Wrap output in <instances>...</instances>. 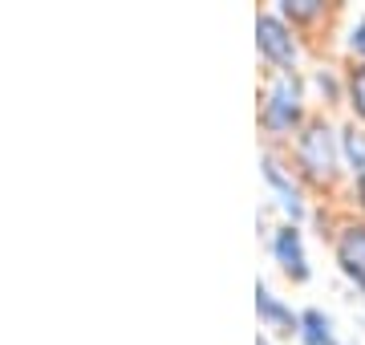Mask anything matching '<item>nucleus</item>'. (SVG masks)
Masks as SVG:
<instances>
[{
    "label": "nucleus",
    "instance_id": "obj_1",
    "mask_svg": "<svg viewBox=\"0 0 365 345\" xmlns=\"http://www.w3.org/2000/svg\"><path fill=\"white\" fill-rule=\"evenodd\" d=\"M292 171H297L300 183L317 187V191H329L337 187L341 171H345V159H341V126L325 118V114H313L292 138Z\"/></svg>",
    "mask_w": 365,
    "mask_h": 345
},
{
    "label": "nucleus",
    "instance_id": "obj_2",
    "mask_svg": "<svg viewBox=\"0 0 365 345\" xmlns=\"http://www.w3.org/2000/svg\"><path fill=\"white\" fill-rule=\"evenodd\" d=\"M304 102H309V81L300 78L297 69L272 73L260 93V130L268 138H288V134L297 138V130L309 122Z\"/></svg>",
    "mask_w": 365,
    "mask_h": 345
},
{
    "label": "nucleus",
    "instance_id": "obj_3",
    "mask_svg": "<svg viewBox=\"0 0 365 345\" xmlns=\"http://www.w3.org/2000/svg\"><path fill=\"white\" fill-rule=\"evenodd\" d=\"M256 49L272 66V73H292L300 61V41L297 29L288 25L280 13H260L256 16Z\"/></svg>",
    "mask_w": 365,
    "mask_h": 345
},
{
    "label": "nucleus",
    "instance_id": "obj_4",
    "mask_svg": "<svg viewBox=\"0 0 365 345\" xmlns=\"http://www.w3.org/2000/svg\"><path fill=\"white\" fill-rule=\"evenodd\" d=\"M333 256L341 277L365 297V220H341L333 232Z\"/></svg>",
    "mask_w": 365,
    "mask_h": 345
},
{
    "label": "nucleus",
    "instance_id": "obj_5",
    "mask_svg": "<svg viewBox=\"0 0 365 345\" xmlns=\"http://www.w3.org/2000/svg\"><path fill=\"white\" fill-rule=\"evenodd\" d=\"M260 171H264V183H268V191H272L276 207L288 215V224H300V220L309 215V203H304V191H300L297 171H292V167H284L276 155H264Z\"/></svg>",
    "mask_w": 365,
    "mask_h": 345
},
{
    "label": "nucleus",
    "instance_id": "obj_6",
    "mask_svg": "<svg viewBox=\"0 0 365 345\" xmlns=\"http://www.w3.org/2000/svg\"><path fill=\"white\" fill-rule=\"evenodd\" d=\"M272 260L280 264L292 284H304V280L313 277V268H309V252H304V236H300L297 224H280L272 232Z\"/></svg>",
    "mask_w": 365,
    "mask_h": 345
},
{
    "label": "nucleus",
    "instance_id": "obj_7",
    "mask_svg": "<svg viewBox=\"0 0 365 345\" xmlns=\"http://www.w3.org/2000/svg\"><path fill=\"white\" fill-rule=\"evenodd\" d=\"M256 313H260L264 329L280 333V337H292V333L300 329V313H292V305H284V301L264 284V280L256 284Z\"/></svg>",
    "mask_w": 365,
    "mask_h": 345
},
{
    "label": "nucleus",
    "instance_id": "obj_8",
    "mask_svg": "<svg viewBox=\"0 0 365 345\" xmlns=\"http://www.w3.org/2000/svg\"><path fill=\"white\" fill-rule=\"evenodd\" d=\"M300 345H341L333 333V321L321 309H300V329H297Z\"/></svg>",
    "mask_w": 365,
    "mask_h": 345
},
{
    "label": "nucleus",
    "instance_id": "obj_9",
    "mask_svg": "<svg viewBox=\"0 0 365 345\" xmlns=\"http://www.w3.org/2000/svg\"><path fill=\"white\" fill-rule=\"evenodd\" d=\"M341 159H345V171L353 179L365 175V126H357V122L341 126Z\"/></svg>",
    "mask_w": 365,
    "mask_h": 345
},
{
    "label": "nucleus",
    "instance_id": "obj_10",
    "mask_svg": "<svg viewBox=\"0 0 365 345\" xmlns=\"http://www.w3.org/2000/svg\"><path fill=\"white\" fill-rule=\"evenodd\" d=\"M276 13L284 16L292 29H300V25H321L329 16V4L325 0H280Z\"/></svg>",
    "mask_w": 365,
    "mask_h": 345
},
{
    "label": "nucleus",
    "instance_id": "obj_11",
    "mask_svg": "<svg viewBox=\"0 0 365 345\" xmlns=\"http://www.w3.org/2000/svg\"><path fill=\"white\" fill-rule=\"evenodd\" d=\"M309 86L317 90V98H321V106H337V102H345V78H341L337 69H317L313 78H309Z\"/></svg>",
    "mask_w": 365,
    "mask_h": 345
},
{
    "label": "nucleus",
    "instance_id": "obj_12",
    "mask_svg": "<svg viewBox=\"0 0 365 345\" xmlns=\"http://www.w3.org/2000/svg\"><path fill=\"white\" fill-rule=\"evenodd\" d=\"M345 102L353 110V122L365 126V61H353L345 73Z\"/></svg>",
    "mask_w": 365,
    "mask_h": 345
},
{
    "label": "nucleus",
    "instance_id": "obj_13",
    "mask_svg": "<svg viewBox=\"0 0 365 345\" xmlns=\"http://www.w3.org/2000/svg\"><path fill=\"white\" fill-rule=\"evenodd\" d=\"M345 45H349V53L357 57V61H365V13L349 25V37H345Z\"/></svg>",
    "mask_w": 365,
    "mask_h": 345
},
{
    "label": "nucleus",
    "instance_id": "obj_14",
    "mask_svg": "<svg viewBox=\"0 0 365 345\" xmlns=\"http://www.w3.org/2000/svg\"><path fill=\"white\" fill-rule=\"evenodd\" d=\"M353 203H357L361 215H365V175H361V179H353Z\"/></svg>",
    "mask_w": 365,
    "mask_h": 345
},
{
    "label": "nucleus",
    "instance_id": "obj_15",
    "mask_svg": "<svg viewBox=\"0 0 365 345\" xmlns=\"http://www.w3.org/2000/svg\"><path fill=\"white\" fill-rule=\"evenodd\" d=\"M256 345H272V341H264V337H260V341H256Z\"/></svg>",
    "mask_w": 365,
    "mask_h": 345
}]
</instances>
